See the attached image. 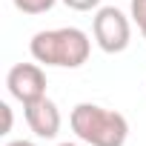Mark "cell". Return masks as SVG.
Here are the masks:
<instances>
[{
    "mask_svg": "<svg viewBox=\"0 0 146 146\" xmlns=\"http://www.w3.org/2000/svg\"><path fill=\"white\" fill-rule=\"evenodd\" d=\"M92 35H95V43L106 54H120V52H126V46L132 40V26L120 9L103 6V9H98V15L92 20Z\"/></svg>",
    "mask_w": 146,
    "mask_h": 146,
    "instance_id": "3",
    "label": "cell"
},
{
    "mask_svg": "<svg viewBox=\"0 0 146 146\" xmlns=\"http://www.w3.org/2000/svg\"><path fill=\"white\" fill-rule=\"evenodd\" d=\"M29 52L43 66H60V69H78L92 54V40L83 29L63 26V29H46L37 32L29 40Z\"/></svg>",
    "mask_w": 146,
    "mask_h": 146,
    "instance_id": "1",
    "label": "cell"
},
{
    "mask_svg": "<svg viewBox=\"0 0 146 146\" xmlns=\"http://www.w3.org/2000/svg\"><path fill=\"white\" fill-rule=\"evenodd\" d=\"M12 3L23 15H46V12H52V6L57 3V0H12Z\"/></svg>",
    "mask_w": 146,
    "mask_h": 146,
    "instance_id": "6",
    "label": "cell"
},
{
    "mask_svg": "<svg viewBox=\"0 0 146 146\" xmlns=\"http://www.w3.org/2000/svg\"><path fill=\"white\" fill-rule=\"evenodd\" d=\"M57 146H78V143H57Z\"/></svg>",
    "mask_w": 146,
    "mask_h": 146,
    "instance_id": "11",
    "label": "cell"
},
{
    "mask_svg": "<svg viewBox=\"0 0 146 146\" xmlns=\"http://www.w3.org/2000/svg\"><path fill=\"white\" fill-rule=\"evenodd\" d=\"M63 3L69 9H75V12H92V9L100 6V0H63Z\"/></svg>",
    "mask_w": 146,
    "mask_h": 146,
    "instance_id": "8",
    "label": "cell"
},
{
    "mask_svg": "<svg viewBox=\"0 0 146 146\" xmlns=\"http://www.w3.org/2000/svg\"><path fill=\"white\" fill-rule=\"evenodd\" d=\"M6 146H37V143H32V140H9Z\"/></svg>",
    "mask_w": 146,
    "mask_h": 146,
    "instance_id": "10",
    "label": "cell"
},
{
    "mask_svg": "<svg viewBox=\"0 0 146 146\" xmlns=\"http://www.w3.org/2000/svg\"><path fill=\"white\" fill-rule=\"evenodd\" d=\"M23 112H26L29 129H32L37 137H43V140L57 137V132H60V109H57L54 100L40 98V100H35V103H26Z\"/></svg>",
    "mask_w": 146,
    "mask_h": 146,
    "instance_id": "5",
    "label": "cell"
},
{
    "mask_svg": "<svg viewBox=\"0 0 146 146\" xmlns=\"http://www.w3.org/2000/svg\"><path fill=\"white\" fill-rule=\"evenodd\" d=\"M46 72L37 66V63H15L6 75V89L15 100H20L23 106L26 103H35L40 98H46Z\"/></svg>",
    "mask_w": 146,
    "mask_h": 146,
    "instance_id": "4",
    "label": "cell"
},
{
    "mask_svg": "<svg viewBox=\"0 0 146 146\" xmlns=\"http://www.w3.org/2000/svg\"><path fill=\"white\" fill-rule=\"evenodd\" d=\"M0 115H3V129H0V135H9L12 132V106L0 103Z\"/></svg>",
    "mask_w": 146,
    "mask_h": 146,
    "instance_id": "9",
    "label": "cell"
},
{
    "mask_svg": "<svg viewBox=\"0 0 146 146\" xmlns=\"http://www.w3.org/2000/svg\"><path fill=\"white\" fill-rule=\"evenodd\" d=\"M72 132L89 146H123L129 137V120L98 103H78L69 115Z\"/></svg>",
    "mask_w": 146,
    "mask_h": 146,
    "instance_id": "2",
    "label": "cell"
},
{
    "mask_svg": "<svg viewBox=\"0 0 146 146\" xmlns=\"http://www.w3.org/2000/svg\"><path fill=\"white\" fill-rule=\"evenodd\" d=\"M132 20L137 23V29H140V35H143V40H146V0H132Z\"/></svg>",
    "mask_w": 146,
    "mask_h": 146,
    "instance_id": "7",
    "label": "cell"
}]
</instances>
